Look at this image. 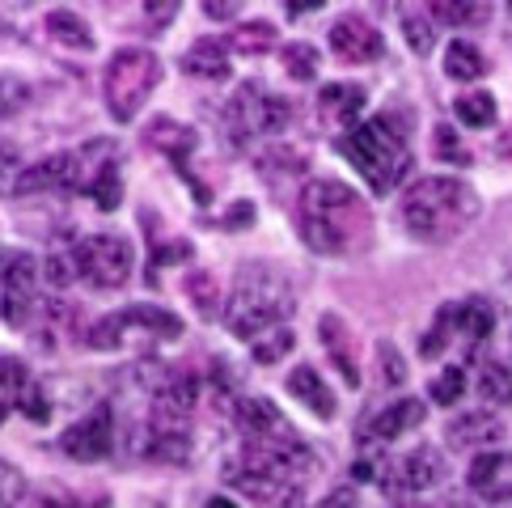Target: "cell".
Returning a JSON list of instances; mask_svg holds the SVG:
<instances>
[{
  "label": "cell",
  "instance_id": "cell-1",
  "mask_svg": "<svg viewBox=\"0 0 512 508\" xmlns=\"http://www.w3.org/2000/svg\"><path fill=\"white\" fill-rule=\"evenodd\" d=\"M301 238L318 254H356L373 233L369 204L339 178H309L297 204Z\"/></svg>",
  "mask_w": 512,
  "mask_h": 508
},
{
  "label": "cell",
  "instance_id": "cell-2",
  "mask_svg": "<svg viewBox=\"0 0 512 508\" xmlns=\"http://www.w3.org/2000/svg\"><path fill=\"white\" fill-rule=\"evenodd\" d=\"M483 199L466 178L428 174L402 195V225L419 242H453L479 221Z\"/></svg>",
  "mask_w": 512,
  "mask_h": 508
},
{
  "label": "cell",
  "instance_id": "cell-3",
  "mask_svg": "<svg viewBox=\"0 0 512 508\" xmlns=\"http://www.w3.org/2000/svg\"><path fill=\"white\" fill-rule=\"evenodd\" d=\"M297 310V293L284 280V271H276L271 263H246L233 276V293L225 301V326L237 339H263L267 331H280V326Z\"/></svg>",
  "mask_w": 512,
  "mask_h": 508
},
{
  "label": "cell",
  "instance_id": "cell-4",
  "mask_svg": "<svg viewBox=\"0 0 512 508\" xmlns=\"http://www.w3.org/2000/svg\"><path fill=\"white\" fill-rule=\"evenodd\" d=\"M335 144H339V153L356 166V174L369 183L373 195H390L402 178H407V170H411L407 132H402L390 115L364 119L356 132L339 136Z\"/></svg>",
  "mask_w": 512,
  "mask_h": 508
},
{
  "label": "cell",
  "instance_id": "cell-5",
  "mask_svg": "<svg viewBox=\"0 0 512 508\" xmlns=\"http://www.w3.org/2000/svg\"><path fill=\"white\" fill-rule=\"evenodd\" d=\"M161 85V60L149 47H119L102 77V94H106V111L115 123H132L149 94Z\"/></svg>",
  "mask_w": 512,
  "mask_h": 508
},
{
  "label": "cell",
  "instance_id": "cell-6",
  "mask_svg": "<svg viewBox=\"0 0 512 508\" xmlns=\"http://www.w3.org/2000/svg\"><path fill=\"white\" fill-rule=\"evenodd\" d=\"M292 119V106L280 94H267L259 81H242L225 106V140L246 149L254 136H280Z\"/></svg>",
  "mask_w": 512,
  "mask_h": 508
},
{
  "label": "cell",
  "instance_id": "cell-7",
  "mask_svg": "<svg viewBox=\"0 0 512 508\" xmlns=\"http://www.w3.org/2000/svg\"><path fill=\"white\" fill-rule=\"evenodd\" d=\"M39 280H43V263L30 250L0 254V314L17 331L30 326V318L39 314Z\"/></svg>",
  "mask_w": 512,
  "mask_h": 508
},
{
  "label": "cell",
  "instance_id": "cell-8",
  "mask_svg": "<svg viewBox=\"0 0 512 508\" xmlns=\"http://www.w3.org/2000/svg\"><path fill=\"white\" fill-rule=\"evenodd\" d=\"M77 263H81V280L89 288H123L132 280V267H136V246L123 238V233H94V238L77 242Z\"/></svg>",
  "mask_w": 512,
  "mask_h": 508
},
{
  "label": "cell",
  "instance_id": "cell-9",
  "mask_svg": "<svg viewBox=\"0 0 512 508\" xmlns=\"http://www.w3.org/2000/svg\"><path fill=\"white\" fill-rule=\"evenodd\" d=\"M449 479V462L445 453L436 445H415L407 449L402 458L386 462V470H381V492H386L390 500H407V496H424L432 492V487H441Z\"/></svg>",
  "mask_w": 512,
  "mask_h": 508
},
{
  "label": "cell",
  "instance_id": "cell-10",
  "mask_svg": "<svg viewBox=\"0 0 512 508\" xmlns=\"http://www.w3.org/2000/svg\"><path fill=\"white\" fill-rule=\"evenodd\" d=\"M127 326H140L144 335H161V339H178L182 335V318L178 314L161 310V305H127V310L106 314V318H98L94 326H89L85 343L94 352H111V348H119V343H123Z\"/></svg>",
  "mask_w": 512,
  "mask_h": 508
},
{
  "label": "cell",
  "instance_id": "cell-11",
  "mask_svg": "<svg viewBox=\"0 0 512 508\" xmlns=\"http://www.w3.org/2000/svg\"><path fill=\"white\" fill-rule=\"evenodd\" d=\"M60 449L72 462H102L106 453L115 449V407L98 403L89 415H81L77 424H68L60 437Z\"/></svg>",
  "mask_w": 512,
  "mask_h": 508
},
{
  "label": "cell",
  "instance_id": "cell-12",
  "mask_svg": "<svg viewBox=\"0 0 512 508\" xmlns=\"http://www.w3.org/2000/svg\"><path fill=\"white\" fill-rule=\"evenodd\" d=\"M331 51L343 64H377L386 56V39L364 17H339L331 26Z\"/></svg>",
  "mask_w": 512,
  "mask_h": 508
},
{
  "label": "cell",
  "instance_id": "cell-13",
  "mask_svg": "<svg viewBox=\"0 0 512 508\" xmlns=\"http://www.w3.org/2000/svg\"><path fill=\"white\" fill-rule=\"evenodd\" d=\"M364 106H369V94H364V85L331 81V85H322V94H318V119L331 127V132L347 136V132H356V127H360Z\"/></svg>",
  "mask_w": 512,
  "mask_h": 508
},
{
  "label": "cell",
  "instance_id": "cell-14",
  "mask_svg": "<svg viewBox=\"0 0 512 508\" xmlns=\"http://www.w3.org/2000/svg\"><path fill=\"white\" fill-rule=\"evenodd\" d=\"M470 492L479 500H491V504H508L512 500V453H479V458L470 462Z\"/></svg>",
  "mask_w": 512,
  "mask_h": 508
},
{
  "label": "cell",
  "instance_id": "cell-15",
  "mask_svg": "<svg viewBox=\"0 0 512 508\" xmlns=\"http://www.w3.org/2000/svg\"><path fill=\"white\" fill-rule=\"evenodd\" d=\"M428 420V403H419V398H394V403L386 411H377L369 428H364V441H398V437H407L411 428H419Z\"/></svg>",
  "mask_w": 512,
  "mask_h": 508
},
{
  "label": "cell",
  "instance_id": "cell-16",
  "mask_svg": "<svg viewBox=\"0 0 512 508\" xmlns=\"http://www.w3.org/2000/svg\"><path fill=\"white\" fill-rule=\"evenodd\" d=\"M233 420L246 432V441H267V437H288V432H297L284 420V411L276 403H267V398H237Z\"/></svg>",
  "mask_w": 512,
  "mask_h": 508
},
{
  "label": "cell",
  "instance_id": "cell-17",
  "mask_svg": "<svg viewBox=\"0 0 512 508\" xmlns=\"http://www.w3.org/2000/svg\"><path fill=\"white\" fill-rule=\"evenodd\" d=\"M449 445L453 449H487V445H500L504 441V420L496 411H466V415H457V420L449 424Z\"/></svg>",
  "mask_w": 512,
  "mask_h": 508
},
{
  "label": "cell",
  "instance_id": "cell-18",
  "mask_svg": "<svg viewBox=\"0 0 512 508\" xmlns=\"http://www.w3.org/2000/svg\"><path fill=\"white\" fill-rule=\"evenodd\" d=\"M144 144H149V149H157V153H166L174 166H178V174H182V170H187V157L199 149V136H195V127L178 123V119H170V115H161V119L149 123V132H144Z\"/></svg>",
  "mask_w": 512,
  "mask_h": 508
},
{
  "label": "cell",
  "instance_id": "cell-19",
  "mask_svg": "<svg viewBox=\"0 0 512 508\" xmlns=\"http://www.w3.org/2000/svg\"><path fill=\"white\" fill-rule=\"evenodd\" d=\"M318 339H322V348L326 356L335 360V369L343 373L347 386H360V360H356V348H352V331H347V322L339 314H322L318 318Z\"/></svg>",
  "mask_w": 512,
  "mask_h": 508
},
{
  "label": "cell",
  "instance_id": "cell-20",
  "mask_svg": "<svg viewBox=\"0 0 512 508\" xmlns=\"http://www.w3.org/2000/svg\"><path fill=\"white\" fill-rule=\"evenodd\" d=\"M119 161V144L115 140H89L81 149H72V187L68 191H85L98 183L106 170H115Z\"/></svg>",
  "mask_w": 512,
  "mask_h": 508
},
{
  "label": "cell",
  "instance_id": "cell-21",
  "mask_svg": "<svg viewBox=\"0 0 512 508\" xmlns=\"http://www.w3.org/2000/svg\"><path fill=\"white\" fill-rule=\"evenodd\" d=\"M182 72L199 81H225L229 77V43L225 39H195L182 51Z\"/></svg>",
  "mask_w": 512,
  "mask_h": 508
},
{
  "label": "cell",
  "instance_id": "cell-22",
  "mask_svg": "<svg viewBox=\"0 0 512 508\" xmlns=\"http://www.w3.org/2000/svg\"><path fill=\"white\" fill-rule=\"evenodd\" d=\"M288 394L297 398V403H305L309 411L318 415V420H335V394H331V386L322 381V373L314 369V365H297L288 373Z\"/></svg>",
  "mask_w": 512,
  "mask_h": 508
},
{
  "label": "cell",
  "instance_id": "cell-23",
  "mask_svg": "<svg viewBox=\"0 0 512 508\" xmlns=\"http://www.w3.org/2000/svg\"><path fill=\"white\" fill-rule=\"evenodd\" d=\"M72 187V153H51L43 161L26 166L22 183L13 195H39V191H68Z\"/></svg>",
  "mask_w": 512,
  "mask_h": 508
},
{
  "label": "cell",
  "instance_id": "cell-24",
  "mask_svg": "<svg viewBox=\"0 0 512 508\" xmlns=\"http://www.w3.org/2000/svg\"><path fill=\"white\" fill-rule=\"evenodd\" d=\"M453 331L466 335L470 343H483L491 331H496V310L483 297H466L462 305H453Z\"/></svg>",
  "mask_w": 512,
  "mask_h": 508
},
{
  "label": "cell",
  "instance_id": "cell-25",
  "mask_svg": "<svg viewBox=\"0 0 512 508\" xmlns=\"http://www.w3.org/2000/svg\"><path fill=\"white\" fill-rule=\"evenodd\" d=\"M474 390L487 407H512V373L500 365V360L483 356L479 365H474Z\"/></svg>",
  "mask_w": 512,
  "mask_h": 508
},
{
  "label": "cell",
  "instance_id": "cell-26",
  "mask_svg": "<svg viewBox=\"0 0 512 508\" xmlns=\"http://www.w3.org/2000/svg\"><path fill=\"white\" fill-rule=\"evenodd\" d=\"M445 72L453 81H483L491 72V64H487V56L470 39H453L445 47Z\"/></svg>",
  "mask_w": 512,
  "mask_h": 508
},
{
  "label": "cell",
  "instance_id": "cell-27",
  "mask_svg": "<svg viewBox=\"0 0 512 508\" xmlns=\"http://www.w3.org/2000/svg\"><path fill=\"white\" fill-rule=\"evenodd\" d=\"M43 26H47L51 39L64 43V47H72V51H94V34H89V26H85L72 9H51Z\"/></svg>",
  "mask_w": 512,
  "mask_h": 508
},
{
  "label": "cell",
  "instance_id": "cell-28",
  "mask_svg": "<svg viewBox=\"0 0 512 508\" xmlns=\"http://www.w3.org/2000/svg\"><path fill=\"white\" fill-rule=\"evenodd\" d=\"M30 386V369L13 356H0V424L22 407V390Z\"/></svg>",
  "mask_w": 512,
  "mask_h": 508
},
{
  "label": "cell",
  "instance_id": "cell-29",
  "mask_svg": "<svg viewBox=\"0 0 512 508\" xmlns=\"http://www.w3.org/2000/svg\"><path fill=\"white\" fill-rule=\"evenodd\" d=\"M182 288H187V297L195 301L199 318H216V314H225V305H221V288H216V276H212V271H204V267L187 271V280H182Z\"/></svg>",
  "mask_w": 512,
  "mask_h": 508
},
{
  "label": "cell",
  "instance_id": "cell-30",
  "mask_svg": "<svg viewBox=\"0 0 512 508\" xmlns=\"http://www.w3.org/2000/svg\"><path fill=\"white\" fill-rule=\"evenodd\" d=\"M225 43H229V51H237V56H267V51L276 47V26L271 22H246V26H237Z\"/></svg>",
  "mask_w": 512,
  "mask_h": 508
},
{
  "label": "cell",
  "instance_id": "cell-31",
  "mask_svg": "<svg viewBox=\"0 0 512 508\" xmlns=\"http://www.w3.org/2000/svg\"><path fill=\"white\" fill-rule=\"evenodd\" d=\"M453 115L462 127H491L496 123V98H491L487 89H470V94L453 102Z\"/></svg>",
  "mask_w": 512,
  "mask_h": 508
},
{
  "label": "cell",
  "instance_id": "cell-32",
  "mask_svg": "<svg viewBox=\"0 0 512 508\" xmlns=\"http://www.w3.org/2000/svg\"><path fill=\"white\" fill-rule=\"evenodd\" d=\"M402 39L415 56H432L436 47V22L428 17V9H402Z\"/></svg>",
  "mask_w": 512,
  "mask_h": 508
},
{
  "label": "cell",
  "instance_id": "cell-33",
  "mask_svg": "<svg viewBox=\"0 0 512 508\" xmlns=\"http://www.w3.org/2000/svg\"><path fill=\"white\" fill-rule=\"evenodd\" d=\"M428 17L441 26H483L491 17V5H457V0H436L428 5Z\"/></svg>",
  "mask_w": 512,
  "mask_h": 508
},
{
  "label": "cell",
  "instance_id": "cell-34",
  "mask_svg": "<svg viewBox=\"0 0 512 508\" xmlns=\"http://www.w3.org/2000/svg\"><path fill=\"white\" fill-rule=\"evenodd\" d=\"M280 60H284V72H288L292 81H314L318 77V64H322L314 43H284Z\"/></svg>",
  "mask_w": 512,
  "mask_h": 508
},
{
  "label": "cell",
  "instance_id": "cell-35",
  "mask_svg": "<svg viewBox=\"0 0 512 508\" xmlns=\"http://www.w3.org/2000/svg\"><path fill=\"white\" fill-rule=\"evenodd\" d=\"M43 280L51 288H68L72 280H81V263H77V246H60L43 259Z\"/></svg>",
  "mask_w": 512,
  "mask_h": 508
},
{
  "label": "cell",
  "instance_id": "cell-36",
  "mask_svg": "<svg viewBox=\"0 0 512 508\" xmlns=\"http://www.w3.org/2000/svg\"><path fill=\"white\" fill-rule=\"evenodd\" d=\"M292 348H297V335L288 331V326H280V331H267L263 339L250 343V356L259 360V365H276V360H284Z\"/></svg>",
  "mask_w": 512,
  "mask_h": 508
},
{
  "label": "cell",
  "instance_id": "cell-37",
  "mask_svg": "<svg viewBox=\"0 0 512 508\" xmlns=\"http://www.w3.org/2000/svg\"><path fill=\"white\" fill-rule=\"evenodd\" d=\"M462 394H466V369L462 365L441 369V377L428 386V398H432V403H441V407H453Z\"/></svg>",
  "mask_w": 512,
  "mask_h": 508
},
{
  "label": "cell",
  "instance_id": "cell-38",
  "mask_svg": "<svg viewBox=\"0 0 512 508\" xmlns=\"http://www.w3.org/2000/svg\"><path fill=\"white\" fill-rule=\"evenodd\" d=\"M259 166H263V174H271V170H280V174H301V170L309 166V157H305L301 149L276 144V149H267V153L259 157Z\"/></svg>",
  "mask_w": 512,
  "mask_h": 508
},
{
  "label": "cell",
  "instance_id": "cell-39",
  "mask_svg": "<svg viewBox=\"0 0 512 508\" xmlns=\"http://www.w3.org/2000/svg\"><path fill=\"white\" fill-rule=\"evenodd\" d=\"M89 199L102 208V212H115L123 204V178H119V166L115 170H106L94 187H89Z\"/></svg>",
  "mask_w": 512,
  "mask_h": 508
},
{
  "label": "cell",
  "instance_id": "cell-40",
  "mask_svg": "<svg viewBox=\"0 0 512 508\" xmlns=\"http://www.w3.org/2000/svg\"><path fill=\"white\" fill-rule=\"evenodd\" d=\"M377 360H381V381H386V386H402V381H407V360L398 356L390 339L377 343Z\"/></svg>",
  "mask_w": 512,
  "mask_h": 508
},
{
  "label": "cell",
  "instance_id": "cell-41",
  "mask_svg": "<svg viewBox=\"0 0 512 508\" xmlns=\"http://www.w3.org/2000/svg\"><path fill=\"white\" fill-rule=\"evenodd\" d=\"M449 331H453V305H449V310H441V314H436L432 331L424 335V343H419V352H424L428 360H432V356H441V352L449 348Z\"/></svg>",
  "mask_w": 512,
  "mask_h": 508
},
{
  "label": "cell",
  "instance_id": "cell-42",
  "mask_svg": "<svg viewBox=\"0 0 512 508\" xmlns=\"http://www.w3.org/2000/svg\"><path fill=\"white\" fill-rule=\"evenodd\" d=\"M432 149H436V157H441V161H453V166H466V161H470V153L462 149V140H457V132H453L449 123H441V127H436V140H432Z\"/></svg>",
  "mask_w": 512,
  "mask_h": 508
},
{
  "label": "cell",
  "instance_id": "cell-43",
  "mask_svg": "<svg viewBox=\"0 0 512 508\" xmlns=\"http://www.w3.org/2000/svg\"><path fill=\"white\" fill-rule=\"evenodd\" d=\"M26 415V420H34V424H47L51 420V403H47V394H43V386L30 377V386L22 390V407H17Z\"/></svg>",
  "mask_w": 512,
  "mask_h": 508
},
{
  "label": "cell",
  "instance_id": "cell-44",
  "mask_svg": "<svg viewBox=\"0 0 512 508\" xmlns=\"http://www.w3.org/2000/svg\"><path fill=\"white\" fill-rule=\"evenodd\" d=\"M22 157H17V149H9V144H0V195H13L17 183H22Z\"/></svg>",
  "mask_w": 512,
  "mask_h": 508
},
{
  "label": "cell",
  "instance_id": "cell-45",
  "mask_svg": "<svg viewBox=\"0 0 512 508\" xmlns=\"http://www.w3.org/2000/svg\"><path fill=\"white\" fill-rule=\"evenodd\" d=\"M22 496H26V479H22V470L9 466V462H0V508H13Z\"/></svg>",
  "mask_w": 512,
  "mask_h": 508
},
{
  "label": "cell",
  "instance_id": "cell-46",
  "mask_svg": "<svg viewBox=\"0 0 512 508\" xmlns=\"http://www.w3.org/2000/svg\"><path fill=\"white\" fill-rule=\"evenodd\" d=\"M22 106H26V85L5 77L0 81V119H9L13 111H22Z\"/></svg>",
  "mask_w": 512,
  "mask_h": 508
},
{
  "label": "cell",
  "instance_id": "cell-47",
  "mask_svg": "<svg viewBox=\"0 0 512 508\" xmlns=\"http://www.w3.org/2000/svg\"><path fill=\"white\" fill-rule=\"evenodd\" d=\"M174 17H178V5H144V26H149V34H166Z\"/></svg>",
  "mask_w": 512,
  "mask_h": 508
},
{
  "label": "cell",
  "instance_id": "cell-48",
  "mask_svg": "<svg viewBox=\"0 0 512 508\" xmlns=\"http://www.w3.org/2000/svg\"><path fill=\"white\" fill-rule=\"evenodd\" d=\"M309 508H360V496H356V487H331L318 504H309Z\"/></svg>",
  "mask_w": 512,
  "mask_h": 508
},
{
  "label": "cell",
  "instance_id": "cell-49",
  "mask_svg": "<svg viewBox=\"0 0 512 508\" xmlns=\"http://www.w3.org/2000/svg\"><path fill=\"white\" fill-rule=\"evenodd\" d=\"M246 225H254V204L250 199H237V204L221 216V229H246Z\"/></svg>",
  "mask_w": 512,
  "mask_h": 508
},
{
  "label": "cell",
  "instance_id": "cell-50",
  "mask_svg": "<svg viewBox=\"0 0 512 508\" xmlns=\"http://www.w3.org/2000/svg\"><path fill=\"white\" fill-rule=\"evenodd\" d=\"M191 254H195V246H191V242H170V246H161V250L153 254V267L182 263V259H191Z\"/></svg>",
  "mask_w": 512,
  "mask_h": 508
},
{
  "label": "cell",
  "instance_id": "cell-51",
  "mask_svg": "<svg viewBox=\"0 0 512 508\" xmlns=\"http://www.w3.org/2000/svg\"><path fill=\"white\" fill-rule=\"evenodd\" d=\"M237 13H242V5H216V0H208V5H204L208 22H233Z\"/></svg>",
  "mask_w": 512,
  "mask_h": 508
},
{
  "label": "cell",
  "instance_id": "cell-52",
  "mask_svg": "<svg viewBox=\"0 0 512 508\" xmlns=\"http://www.w3.org/2000/svg\"><path fill=\"white\" fill-rule=\"evenodd\" d=\"M462 500H445V504H402V508H457Z\"/></svg>",
  "mask_w": 512,
  "mask_h": 508
},
{
  "label": "cell",
  "instance_id": "cell-53",
  "mask_svg": "<svg viewBox=\"0 0 512 508\" xmlns=\"http://www.w3.org/2000/svg\"><path fill=\"white\" fill-rule=\"evenodd\" d=\"M204 508H237V504H233V500H225V496H212Z\"/></svg>",
  "mask_w": 512,
  "mask_h": 508
}]
</instances>
